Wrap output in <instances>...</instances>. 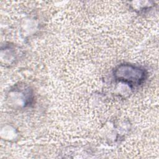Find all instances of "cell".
<instances>
[{
    "label": "cell",
    "instance_id": "1",
    "mask_svg": "<svg viewBox=\"0 0 159 159\" xmlns=\"http://www.w3.org/2000/svg\"><path fill=\"white\" fill-rule=\"evenodd\" d=\"M116 80L130 86L142 84L147 78V73L143 68L129 63L119 65L114 70Z\"/></svg>",
    "mask_w": 159,
    "mask_h": 159
}]
</instances>
